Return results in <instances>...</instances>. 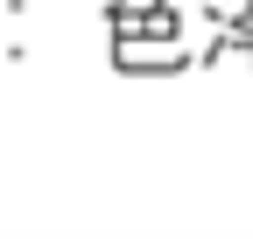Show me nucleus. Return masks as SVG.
Here are the masks:
<instances>
[]
</instances>
